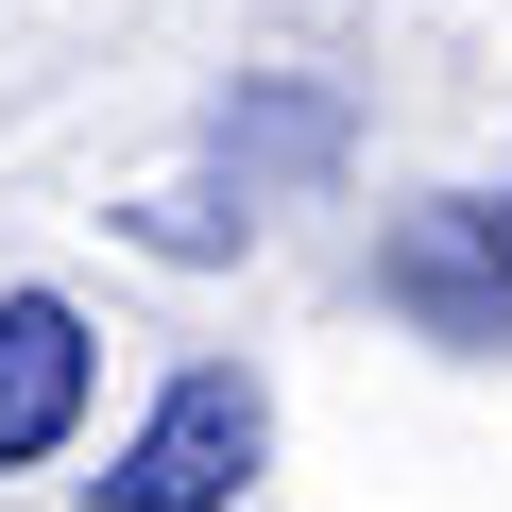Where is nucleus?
Masks as SVG:
<instances>
[{"mask_svg":"<svg viewBox=\"0 0 512 512\" xmlns=\"http://www.w3.org/2000/svg\"><path fill=\"white\" fill-rule=\"evenodd\" d=\"M256 444H274V393H256L239 359H188L154 410H137V444L86 478L103 512H222L239 478H256Z\"/></svg>","mask_w":512,"mask_h":512,"instance_id":"obj_1","label":"nucleus"},{"mask_svg":"<svg viewBox=\"0 0 512 512\" xmlns=\"http://www.w3.org/2000/svg\"><path fill=\"white\" fill-rule=\"evenodd\" d=\"M376 291L427 342H512V188H427L376 239Z\"/></svg>","mask_w":512,"mask_h":512,"instance_id":"obj_2","label":"nucleus"},{"mask_svg":"<svg viewBox=\"0 0 512 512\" xmlns=\"http://www.w3.org/2000/svg\"><path fill=\"white\" fill-rule=\"evenodd\" d=\"M86 376H103V342H86L69 291H0V478L86 427Z\"/></svg>","mask_w":512,"mask_h":512,"instance_id":"obj_3","label":"nucleus"},{"mask_svg":"<svg viewBox=\"0 0 512 512\" xmlns=\"http://www.w3.org/2000/svg\"><path fill=\"white\" fill-rule=\"evenodd\" d=\"M222 171H239V205L291 188V171H342V103H308V86H239V103H222Z\"/></svg>","mask_w":512,"mask_h":512,"instance_id":"obj_4","label":"nucleus"},{"mask_svg":"<svg viewBox=\"0 0 512 512\" xmlns=\"http://www.w3.org/2000/svg\"><path fill=\"white\" fill-rule=\"evenodd\" d=\"M120 222H137L154 256H239V239H256V205H222V188H154V205H120Z\"/></svg>","mask_w":512,"mask_h":512,"instance_id":"obj_5","label":"nucleus"}]
</instances>
